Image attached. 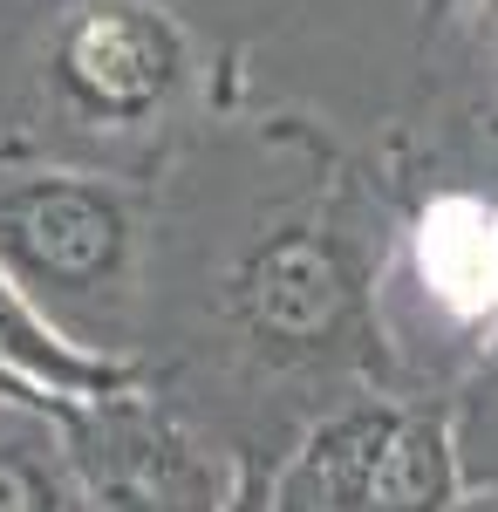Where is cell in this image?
Returning a JSON list of instances; mask_svg holds the SVG:
<instances>
[{
    "label": "cell",
    "mask_w": 498,
    "mask_h": 512,
    "mask_svg": "<svg viewBox=\"0 0 498 512\" xmlns=\"http://www.w3.org/2000/svg\"><path fill=\"white\" fill-rule=\"evenodd\" d=\"M0 512H69V485L55 478L48 458L0 444Z\"/></svg>",
    "instance_id": "8"
},
{
    "label": "cell",
    "mask_w": 498,
    "mask_h": 512,
    "mask_svg": "<svg viewBox=\"0 0 498 512\" xmlns=\"http://www.w3.org/2000/svg\"><path fill=\"white\" fill-rule=\"evenodd\" d=\"M232 308L246 321V335L267 342L273 355H321L348 342L362 287L328 233L287 226L246 253V267L232 280Z\"/></svg>",
    "instance_id": "4"
},
{
    "label": "cell",
    "mask_w": 498,
    "mask_h": 512,
    "mask_svg": "<svg viewBox=\"0 0 498 512\" xmlns=\"http://www.w3.org/2000/svg\"><path fill=\"white\" fill-rule=\"evenodd\" d=\"M96 492L110 512H219L232 492L226 465L164 410H130L123 396L103 403V451Z\"/></svg>",
    "instance_id": "5"
},
{
    "label": "cell",
    "mask_w": 498,
    "mask_h": 512,
    "mask_svg": "<svg viewBox=\"0 0 498 512\" xmlns=\"http://www.w3.org/2000/svg\"><path fill=\"white\" fill-rule=\"evenodd\" d=\"M62 103L89 123H144L185 82V35L151 0H89L48 48Z\"/></svg>",
    "instance_id": "3"
},
{
    "label": "cell",
    "mask_w": 498,
    "mask_h": 512,
    "mask_svg": "<svg viewBox=\"0 0 498 512\" xmlns=\"http://www.w3.org/2000/svg\"><path fill=\"white\" fill-rule=\"evenodd\" d=\"M0 267L41 308L103 301L130 274V212L110 185H89L69 171L21 178L0 192Z\"/></svg>",
    "instance_id": "2"
},
{
    "label": "cell",
    "mask_w": 498,
    "mask_h": 512,
    "mask_svg": "<svg viewBox=\"0 0 498 512\" xmlns=\"http://www.w3.org/2000/svg\"><path fill=\"white\" fill-rule=\"evenodd\" d=\"M423 274L451 308L492 315L498 308V212L464 205V198L437 205L423 219Z\"/></svg>",
    "instance_id": "7"
},
{
    "label": "cell",
    "mask_w": 498,
    "mask_h": 512,
    "mask_svg": "<svg viewBox=\"0 0 498 512\" xmlns=\"http://www.w3.org/2000/svg\"><path fill=\"white\" fill-rule=\"evenodd\" d=\"M492 21H498V0H492Z\"/></svg>",
    "instance_id": "12"
},
{
    "label": "cell",
    "mask_w": 498,
    "mask_h": 512,
    "mask_svg": "<svg viewBox=\"0 0 498 512\" xmlns=\"http://www.w3.org/2000/svg\"><path fill=\"white\" fill-rule=\"evenodd\" d=\"M0 369L21 390H35L41 403H110V396H130V383H137L130 362L55 335L48 308L7 267H0Z\"/></svg>",
    "instance_id": "6"
},
{
    "label": "cell",
    "mask_w": 498,
    "mask_h": 512,
    "mask_svg": "<svg viewBox=\"0 0 498 512\" xmlns=\"http://www.w3.org/2000/svg\"><path fill=\"white\" fill-rule=\"evenodd\" d=\"M464 458L444 410L362 403L328 417L273 478L280 512H458Z\"/></svg>",
    "instance_id": "1"
},
{
    "label": "cell",
    "mask_w": 498,
    "mask_h": 512,
    "mask_svg": "<svg viewBox=\"0 0 498 512\" xmlns=\"http://www.w3.org/2000/svg\"><path fill=\"white\" fill-rule=\"evenodd\" d=\"M458 512H498V499H485V506H458Z\"/></svg>",
    "instance_id": "11"
},
{
    "label": "cell",
    "mask_w": 498,
    "mask_h": 512,
    "mask_svg": "<svg viewBox=\"0 0 498 512\" xmlns=\"http://www.w3.org/2000/svg\"><path fill=\"white\" fill-rule=\"evenodd\" d=\"M219 512H280V499H273V478L260 472V465H239L232 472V492Z\"/></svg>",
    "instance_id": "9"
},
{
    "label": "cell",
    "mask_w": 498,
    "mask_h": 512,
    "mask_svg": "<svg viewBox=\"0 0 498 512\" xmlns=\"http://www.w3.org/2000/svg\"><path fill=\"white\" fill-rule=\"evenodd\" d=\"M0 403H41V396H35V390H21V383L0 369Z\"/></svg>",
    "instance_id": "10"
}]
</instances>
